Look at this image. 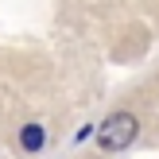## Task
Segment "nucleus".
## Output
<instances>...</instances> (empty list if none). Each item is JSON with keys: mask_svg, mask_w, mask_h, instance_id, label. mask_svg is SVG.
I'll return each instance as SVG.
<instances>
[{"mask_svg": "<svg viewBox=\"0 0 159 159\" xmlns=\"http://www.w3.org/2000/svg\"><path fill=\"white\" fill-rule=\"evenodd\" d=\"M97 140H101V148H105V152H124V148L136 140V116H132V113L109 116V120L101 124Z\"/></svg>", "mask_w": 159, "mask_h": 159, "instance_id": "f257e3e1", "label": "nucleus"}, {"mask_svg": "<svg viewBox=\"0 0 159 159\" xmlns=\"http://www.w3.org/2000/svg\"><path fill=\"white\" fill-rule=\"evenodd\" d=\"M23 148H31V152L43 148V128H39V124H27V128H23Z\"/></svg>", "mask_w": 159, "mask_h": 159, "instance_id": "f03ea898", "label": "nucleus"}]
</instances>
